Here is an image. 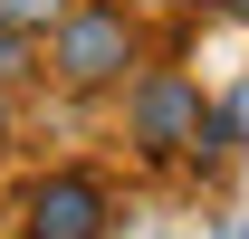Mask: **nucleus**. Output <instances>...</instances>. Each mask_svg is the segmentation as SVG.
Instances as JSON below:
<instances>
[{"label": "nucleus", "instance_id": "nucleus-4", "mask_svg": "<svg viewBox=\"0 0 249 239\" xmlns=\"http://www.w3.org/2000/svg\"><path fill=\"white\" fill-rule=\"evenodd\" d=\"M0 19H10V29H29V38H48L67 19V0H0Z\"/></svg>", "mask_w": 249, "mask_h": 239}, {"label": "nucleus", "instance_id": "nucleus-2", "mask_svg": "<svg viewBox=\"0 0 249 239\" xmlns=\"http://www.w3.org/2000/svg\"><path fill=\"white\" fill-rule=\"evenodd\" d=\"M115 96H124V144H134V163H154V172H182L192 134H201V115H211V86H201L192 67L144 58Z\"/></svg>", "mask_w": 249, "mask_h": 239}, {"label": "nucleus", "instance_id": "nucleus-1", "mask_svg": "<svg viewBox=\"0 0 249 239\" xmlns=\"http://www.w3.org/2000/svg\"><path fill=\"white\" fill-rule=\"evenodd\" d=\"M144 58H154L144 10H124V0H67V19L48 29V77L67 96H115Z\"/></svg>", "mask_w": 249, "mask_h": 239}, {"label": "nucleus", "instance_id": "nucleus-6", "mask_svg": "<svg viewBox=\"0 0 249 239\" xmlns=\"http://www.w3.org/2000/svg\"><path fill=\"white\" fill-rule=\"evenodd\" d=\"M211 10H220V19H230V29H249V0H211Z\"/></svg>", "mask_w": 249, "mask_h": 239}, {"label": "nucleus", "instance_id": "nucleus-8", "mask_svg": "<svg viewBox=\"0 0 249 239\" xmlns=\"http://www.w3.org/2000/svg\"><path fill=\"white\" fill-rule=\"evenodd\" d=\"M220 239H249V220H220Z\"/></svg>", "mask_w": 249, "mask_h": 239}, {"label": "nucleus", "instance_id": "nucleus-9", "mask_svg": "<svg viewBox=\"0 0 249 239\" xmlns=\"http://www.w3.org/2000/svg\"><path fill=\"white\" fill-rule=\"evenodd\" d=\"M0 134H10V86H0Z\"/></svg>", "mask_w": 249, "mask_h": 239}, {"label": "nucleus", "instance_id": "nucleus-5", "mask_svg": "<svg viewBox=\"0 0 249 239\" xmlns=\"http://www.w3.org/2000/svg\"><path fill=\"white\" fill-rule=\"evenodd\" d=\"M38 67H29V29H10V19H0V86H29Z\"/></svg>", "mask_w": 249, "mask_h": 239}, {"label": "nucleus", "instance_id": "nucleus-3", "mask_svg": "<svg viewBox=\"0 0 249 239\" xmlns=\"http://www.w3.org/2000/svg\"><path fill=\"white\" fill-rule=\"evenodd\" d=\"M19 230H29V239H106V230H115V191H106L87 163H67V172L29 182Z\"/></svg>", "mask_w": 249, "mask_h": 239}, {"label": "nucleus", "instance_id": "nucleus-7", "mask_svg": "<svg viewBox=\"0 0 249 239\" xmlns=\"http://www.w3.org/2000/svg\"><path fill=\"white\" fill-rule=\"evenodd\" d=\"M124 10H201V0H124Z\"/></svg>", "mask_w": 249, "mask_h": 239}]
</instances>
